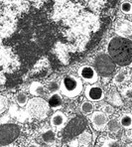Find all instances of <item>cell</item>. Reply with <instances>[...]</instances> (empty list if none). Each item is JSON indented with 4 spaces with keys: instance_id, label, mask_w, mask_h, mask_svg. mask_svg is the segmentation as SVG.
<instances>
[{
    "instance_id": "10",
    "label": "cell",
    "mask_w": 132,
    "mask_h": 147,
    "mask_svg": "<svg viewBox=\"0 0 132 147\" xmlns=\"http://www.w3.org/2000/svg\"><path fill=\"white\" fill-rule=\"evenodd\" d=\"M63 102H64L63 96L59 92H54V94H52L51 96H49L48 105H50L51 109H53L55 110L60 109L61 107H63Z\"/></svg>"
},
{
    "instance_id": "5",
    "label": "cell",
    "mask_w": 132,
    "mask_h": 147,
    "mask_svg": "<svg viewBox=\"0 0 132 147\" xmlns=\"http://www.w3.org/2000/svg\"><path fill=\"white\" fill-rule=\"evenodd\" d=\"M77 74H79V78L84 83L94 85L98 81V74L96 71L94 67L88 66V65L81 66L77 71Z\"/></svg>"
},
{
    "instance_id": "29",
    "label": "cell",
    "mask_w": 132,
    "mask_h": 147,
    "mask_svg": "<svg viewBox=\"0 0 132 147\" xmlns=\"http://www.w3.org/2000/svg\"><path fill=\"white\" fill-rule=\"evenodd\" d=\"M79 147H88V146H86V145H83V146H79Z\"/></svg>"
},
{
    "instance_id": "27",
    "label": "cell",
    "mask_w": 132,
    "mask_h": 147,
    "mask_svg": "<svg viewBox=\"0 0 132 147\" xmlns=\"http://www.w3.org/2000/svg\"><path fill=\"white\" fill-rule=\"evenodd\" d=\"M28 147H40V145H39V144H37V143H35V142H33V143H31Z\"/></svg>"
},
{
    "instance_id": "21",
    "label": "cell",
    "mask_w": 132,
    "mask_h": 147,
    "mask_svg": "<svg viewBox=\"0 0 132 147\" xmlns=\"http://www.w3.org/2000/svg\"><path fill=\"white\" fill-rule=\"evenodd\" d=\"M90 139H92V135H90V132H86V131H84L79 134V142L81 143H84V145L86 146V144H88L90 142Z\"/></svg>"
},
{
    "instance_id": "22",
    "label": "cell",
    "mask_w": 132,
    "mask_h": 147,
    "mask_svg": "<svg viewBox=\"0 0 132 147\" xmlns=\"http://www.w3.org/2000/svg\"><path fill=\"white\" fill-rule=\"evenodd\" d=\"M100 111H102L103 113H105L106 115H111L112 113L114 112V109L113 107H111L110 105H108V103H104V105H102L100 107V109H99Z\"/></svg>"
},
{
    "instance_id": "13",
    "label": "cell",
    "mask_w": 132,
    "mask_h": 147,
    "mask_svg": "<svg viewBox=\"0 0 132 147\" xmlns=\"http://www.w3.org/2000/svg\"><path fill=\"white\" fill-rule=\"evenodd\" d=\"M130 78V75L127 71L125 70H122V71H119L113 78V84L116 86H120L122 84L126 83L127 81L129 80Z\"/></svg>"
},
{
    "instance_id": "20",
    "label": "cell",
    "mask_w": 132,
    "mask_h": 147,
    "mask_svg": "<svg viewBox=\"0 0 132 147\" xmlns=\"http://www.w3.org/2000/svg\"><path fill=\"white\" fill-rule=\"evenodd\" d=\"M120 9L124 14L127 15L132 14V3L128 1H123L120 5Z\"/></svg>"
},
{
    "instance_id": "6",
    "label": "cell",
    "mask_w": 132,
    "mask_h": 147,
    "mask_svg": "<svg viewBox=\"0 0 132 147\" xmlns=\"http://www.w3.org/2000/svg\"><path fill=\"white\" fill-rule=\"evenodd\" d=\"M84 96L92 102H98L104 98V90L98 85H90L84 90Z\"/></svg>"
},
{
    "instance_id": "7",
    "label": "cell",
    "mask_w": 132,
    "mask_h": 147,
    "mask_svg": "<svg viewBox=\"0 0 132 147\" xmlns=\"http://www.w3.org/2000/svg\"><path fill=\"white\" fill-rule=\"evenodd\" d=\"M90 120L96 130L102 131L106 128V125L108 122V116L105 113H103L100 110L94 111L90 116Z\"/></svg>"
},
{
    "instance_id": "23",
    "label": "cell",
    "mask_w": 132,
    "mask_h": 147,
    "mask_svg": "<svg viewBox=\"0 0 132 147\" xmlns=\"http://www.w3.org/2000/svg\"><path fill=\"white\" fill-rule=\"evenodd\" d=\"M121 94L125 98H132V85L127 86L124 88H122Z\"/></svg>"
},
{
    "instance_id": "4",
    "label": "cell",
    "mask_w": 132,
    "mask_h": 147,
    "mask_svg": "<svg viewBox=\"0 0 132 147\" xmlns=\"http://www.w3.org/2000/svg\"><path fill=\"white\" fill-rule=\"evenodd\" d=\"M94 65H96L94 69L97 74H99L102 77H109L115 69V63L112 61L108 54L103 53V52L96 55Z\"/></svg>"
},
{
    "instance_id": "11",
    "label": "cell",
    "mask_w": 132,
    "mask_h": 147,
    "mask_svg": "<svg viewBox=\"0 0 132 147\" xmlns=\"http://www.w3.org/2000/svg\"><path fill=\"white\" fill-rule=\"evenodd\" d=\"M30 109H31L32 112L34 113V115H36L37 109H41L44 113L47 112V105L46 102L43 100L42 98H34L32 100H30L29 102Z\"/></svg>"
},
{
    "instance_id": "26",
    "label": "cell",
    "mask_w": 132,
    "mask_h": 147,
    "mask_svg": "<svg viewBox=\"0 0 132 147\" xmlns=\"http://www.w3.org/2000/svg\"><path fill=\"white\" fill-rule=\"evenodd\" d=\"M75 144H79V140H73V141L70 142V147H77Z\"/></svg>"
},
{
    "instance_id": "17",
    "label": "cell",
    "mask_w": 132,
    "mask_h": 147,
    "mask_svg": "<svg viewBox=\"0 0 132 147\" xmlns=\"http://www.w3.org/2000/svg\"><path fill=\"white\" fill-rule=\"evenodd\" d=\"M108 100L109 102L113 103L115 105H121V98L119 96V94L115 92V90H112L111 92L109 94V96H108Z\"/></svg>"
},
{
    "instance_id": "30",
    "label": "cell",
    "mask_w": 132,
    "mask_h": 147,
    "mask_svg": "<svg viewBox=\"0 0 132 147\" xmlns=\"http://www.w3.org/2000/svg\"><path fill=\"white\" fill-rule=\"evenodd\" d=\"M131 22H132V18H131Z\"/></svg>"
},
{
    "instance_id": "24",
    "label": "cell",
    "mask_w": 132,
    "mask_h": 147,
    "mask_svg": "<svg viewBox=\"0 0 132 147\" xmlns=\"http://www.w3.org/2000/svg\"><path fill=\"white\" fill-rule=\"evenodd\" d=\"M48 88L52 94L58 92L60 90V84H58L57 82H51V83L48 85Z\"/></svg>"
},
{
    "instance_id": "19",
    "label": "cell",
    "mask_w": 132,
    "mask_h": 147,
    "mask_svg": "<svg viewBox=\"0 0 132 147\" xmlns=\"http://www.w3.org/2000/svg\"><path fill=\"white\" fill-rule=\"evenodd\" d=\"M106 127L110 132H117V131H119L121 126H120V123L116 121V120H110V121L107 122Z\"/></svg>"
},
{
    "instance_id": "9",
    "label": "cell",
    "mask_w": 132,
    "mask_h": 147,
    "mask_svg": "<svg viewBox=\"0 0 132 147\" xmlns=\"http://www.w3.org/2000/svg\"><path fill=\"white\" fill-rule=\"evenodd\" d=\"M67 121H68V118L65 115L64 112H62L61 110L55 111L50 117V124L57 131H60L61 129L64 128Z\"/></svg>"
},
{
    "instance_id": "28",
    "label": "cell",
    "mask_w": 132,
    "mask_h": 147,
    "mask_svg": "<svg viewBox=\"0 0 132 147\" xmlns=\"http://www.w3.org/2000/svg\"><path fill=\"white\" fill-rule=\"evenodd\" d=\"M8 147H17V146H13V145H10V146H8Z\"/></svg>"
},
{
    "instance_id": "15",
    "label": "cell",
    "mask_w": 132,
    "mask_h": 147,
    "mask_svg": "<svg viewBox=\"0 0 132 147\" xmlns=\"http://www.w3.org/2000/svg\"><path fill=\"white\" fill-rule=\"evenodd\" d=\"M81 110L84 114H92L94 111V105L92 101L84 100L81 105Z\"/></svg>"
},
{
    "instance_id": "3",
    "label": "cell",
    "mask_w": 132,
    "mask_h": 147,
    "mask_svg": "<svg viewBox=\"0 0 132 147\" xmlns=\"http://www.w3.org/2000/svg\"><path fill=\"white\" fill-rule=\"evenodd\" d=\"M21 127L15 123H6L0 125V146L10 145L19 137Z\"/></svg>"
},
{
    "instance_id": "18",
    "label": "cell",
    "mask_w": 132,
    "mask_h": 147,
    "mask_svg": "<svg viewBox=\"0 0 132 147\" xmlns=\"http://www.w3.org/2000/svg\"><path fill=\"white\" fill-rule=\"evenodd\" d=\"M16 102L18 103V105H20L21 107H25L28 103V96L24 92H19L16 96Z\"/></svg>"
},
{
    "instance_id": "14",
    "label": "cell",
    "mask_w": 132,
    "mask_h": 147,
    "mask_svg": "<svg viewBox=\"0 0 132 147\" xmlns=\"http://www.w3.org/2000/svg\"><path fill=\"white\" fill-rule=\"evenodd\" d=\"M120 126L124 129H131L132 128V113H123L119 117Z\"/></svg>"
},
{
    "instance_id": "25",
    "label": "cell",
    "mask_w": 132,
    "mask_h": 147,
    "mask_svg": "<svg viewBox=\"0 0 132 147\" xmlns=\"http://www.w3.org/2000/svg\"><path fill=\"white\" fill-rule=\"evenodd\" d=\"M7 98H5V96H0V113L1 112H3L4 110L7 109Z\"/></svg>"
},
{
    "instance_id": "16",
    "label": "cell",
    "mask_w": 132,
    "mask_h": 147,
    "mask_svg": "<svg viewBox=\"0 0 132 147\" xmlns=\"http://www.w3.org/2000/svg\"><path fill=\"white\" fill-rule=\"evenodd\" d=\"M41 137H42V140L45 142V143L50 144V143H53V142L55 141L56 133L54 132V131L48 129V130H46L45 132H43L42 134H41Z\"/></svg>"
},
{
    "instance_id": "1",
    "label": "cell",
    "mask_w": 132,
    "mask_h": 147,
    "mask_svg": "<svg viewBox=\"0 0 132 147\" xmlns=\"http://www.w3.org/2000/svg\"><path fill=\"white\" fill-rule=\"evenodd\" d=\"M108 55L116 65L126 67L132 64V41L116 36L108 43Z\"/></svg>"
},
{
    "instance_id": "2",
    "label": "cell",
    "mask_w": 132,
    "mask_h": 147,
    "mask_svg": "<svg viewBox=\"0 0 132 147\" xmlns=\"http://www.w3.org/2000/svg\"><path fill=\"white\" fill-rule=\"evenodd\" d=\"M84 90L83 81L73 75L65 76L60 83V92L64 96L73 98L79 96Z\"/></svg>"
},
{
    "instance_id": "12",
    "label": "cell",
    "mask_w": 132,
    "mask_h": 147,
    "mask_svg": "<svg viewBox=\"0 0 132 147\" xmlns=\"http://www.w3.org/2000/svg\"><path fill=\"white\" fill-rule=\"evenodd\" d=\"M29 92L34 96H43L46 94V88L39 82H33L29 86Z\"/></svg>"
},
{
    "instance_id": "8",
    "label": "cell",
    "mask_w": 132,
    "mask_h": 147,
    "mask_svg": "<svg viewBox=\"0 0 132 147\" xmlns=\"http://www.w3.org/2000/svg\"><path fill=\"white\" fill-rule=\"evenodd\" d=\"M115 33L119 37H126L132 35V22L127 19H119L114 25Z\"/></svg>"
}]
</instances>
